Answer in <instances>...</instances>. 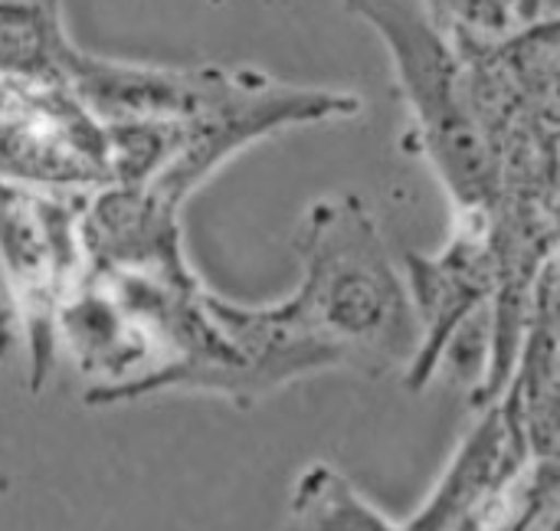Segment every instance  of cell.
<instances>
[{"label":"cell","mask_w":560,"mask_h":531,"mask_svg":"<svg viewBox=\"0 0 560 531\" xmlns=\"http://www.w3.org/2000/svg\"><path fill=\"white\" fill-rule=\"evenodd\" d=\"M295 253L299 286L272 309L325 371L348 368L381 378L407 368L420 328L407 279L390 259L371 207L358 194L312 200L295 233Z\"/></svg>","instance_id":"1"},{"label":"cell","mask_w":560,"mask_h":531,"mask_svg":"<svg viewBox=\"0 0 560 531\" xmlns=\"http://www.w3.org/2000/svg\"><path fill=\"white\" fill-rule=\"evenodd\" d=\"M384 39L400 99L410 108L404 148L427 158L456 217L492 220L499 207V161L472 112L456 36L427 0H345Z\"/></svg>","instance_id":"2"},{"label":"cell","mask_w":560,"mask_h":531,"mask_svg":"<svg viewBox=\"0 0 560 531\" xmlns=\"http://www.w3.org/2000/svg\"><path fill=\"white\" fill-rule=\"evenodd\" d=\"M0 177L49 191L112 184L105 125L66 85L0 72Z\"/></svg>","instance_id":"3"},{"label":"cell","mask_w":560,"mask_h":531,"mask_svg":"<svg viewBox=\"0 0 560 531\" xmlns=\"http://www.w3.org/2000/svg\"><path fill=\"white\" fill-rule=\"evenodd\" d=\"M407 292L413 302L420 342L410 358L407 384L423 391L436 374L440 361L453 351L463 325L492 299L499 289V253L492 240V220L456 217V230L446 246L433 256L410 253L404 263Z\"/></svg>","instance_id":"4"},{"label":"cell","mask_w":560,"mask_h":531,"mask_svg":"<svg viewBox=\"0 0 560 531\" xmlns=\"http://www.w3.org/2000/svg\"><path fill=\"white\" fill-rule=\"evenodd\" d=\"M532 460L518 407L499 394L404 529H509L512 496Z\"/></svg>","instance_id":"5"},{"label":"cell","mask_w":560,"mask_h":531,"mask_svg":"<svg viewBox=\"0 0 560 531\" xmlns=\"http://www.w3.org/2000/svg\"><path fill=\"white\" fill-rule=\"evenodd\" d=\"M75 43L62 23V0H0V72L66 85Z\"/></svg>","instance_id":"6"},{"label":"cell","mask_w":560,"mask_h":531,"mask_svg":"<svg viewBox=\"0 0 560 531\" xmlns=\"http://www.w3.org/2000/svg\"><path fill=\"white\" fill-rule=\"evenodd\" d=\"M289 522L295 529L318 531H394L404 522H394L384 509H377L348 476H341L328 463H308L289 499Z\"/></svg>","instance_id":"7"},{"label":"cell","mask_w":560,"mask_h":531,"mask_svg":"<svg viewBox=\"0 0 560 531\" xmlns=\"http://www.w3.org/2000/svg\"><path fill=\"white\" fill-rule=\"evenodd\" d=\"M427 7L450 33H505L515 26L502 0H427Z\"/></svg>","instance_id":"8"},{"label":"cell","mask_w":560,"mask_h":531,"mask_svg":"<svg viewBox=\"0 0 560 531\" xmlns=\"http://www.w3.org/2000/svg\"><path fill=\"white\" fill-rule=\"evenodd\" d=\"M502 3H505V10H509L515 26L532 23V20H538L545 13V0H502Z\"/></svg>","instance_id":"9"},{"label":"cell","mask_w":560,"mask_h":531,"mask_svg":"<svg viewBox=\"0 0 560 531\" xmlns=\"http://www.w3.org/2000/svg\"><path fill=\"white\" fill-rule=\"evenodd\" d=\"M7 351H10V315L0 309V365L7 358Z\"/></svg>","instance_id":"10"},{"label":"cell","mask_w":560,"mask_h":531,"mask_svg":"<svg viewBox=\"0 0 560 531\" xmlns=\"http://www.w3.org/2000/svg\"><path fill=\"white\" fill-rule=\"evenodd\" d=\"M7 184H10V181H3V177H0V194L7 191Z\"/></svg>","instance_id":"11"},{"label":"cell","mask_w":560,"mask_h":531,"mask_svg":"<svg viewBox=\"0 0 560 531\" xmlns=\"http://www.w3.org/2000/svg\"><path fill=\"white\" fill-rule=\"evenodd\" d=\"M210 3H223V0H210Z\"/></svg>","instance_id":"12"},{"label":"cell","mask_w":560,"mask_h":531,"mask_svg":"<svg viewBox=\"0 0 560 531\" xmlns=\"http://www.w3.org/2000/svg\"><path fill=\"white\" fill-rule=\"evenodd\" d=\"M558 529H560V526H558Z\"/></svg>","instance_id":"13"}]
</instances>
